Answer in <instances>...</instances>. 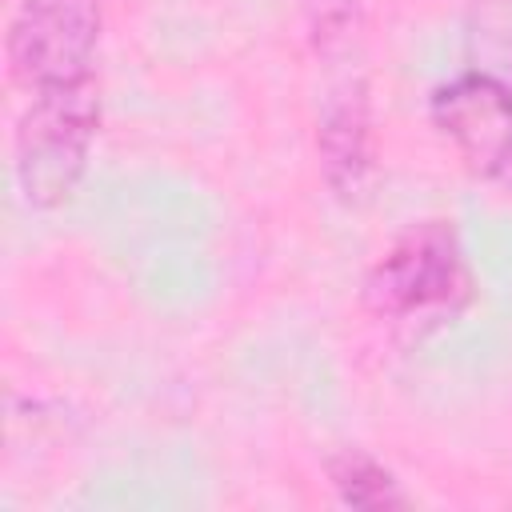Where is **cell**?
I'll return each instance as SVG.
<instances>
[{"mask_svg": "<svg viewBox=\"0 0 512 512\" xmlns=\"http://www.w3.org/2000/svg\"><path fill=\"white\" fill-rule=\"evenodd\" d=\"M100 132V88L96 80L40 88L24 104L12 128V180L28 208H64L92 160Z\"/></svg>", "mask_w": 512, "mask_h": 512, "instance_id": "cell-1", "label": "cell"}, {"mask_svg": "<svg viewBox=\"0 0 512 512\" xmlns=\"http://www.w3.org/2000/svg\"><path fill=\"white\" fill-rule=\"evenodd\" d=\"M364 308L388 324H444L472 300V272L452 220L404 228L364 276Z\"/></svg>", "mask_w": 512, "mask_h": 512, "instance_id": "cell-2", "label": "cell"}, {"mask_svg": "<svg viewBox=\"0 0 512 512\" xmlns=\"http://www.w3.org/2000/svg\"><path fill=\"white\" fill-rule=\"evenodd\" d=\"M104 0H16L4 28V64L24 92L92 80Z\"/></svg>", "mask_w": 512, "mask_h": 512, "instance_id": "cell-3", "label": "cell"}, {"mask_svg": "<svg viewBox=\"0 0 512 512\" xmlns=\"http://www.w3.org/2000/svg\"><path fill=\"white\" fill-rule=\"evenodd\" d=\"M432 128L480 180H500L512 160V88L484 72H460L428 100Z\"/></svg>", "mask_w": 512, "mask_h": 512, "instance_id": "cell-4", "label": "cell"}, {"mask_svg": "<svg viewBox=\"0 0 512 512\" xmlns=\"http://www.w3.org/2000/svg\"><path fill=\"white\" fill-rule=\"evenodd\" d=\"M316 164L320 180L340 204H360L376 172V136H372V96L364 76L336 80L316 116Z\"/></svg>", "mask_w": 512, "mask_h": 512, "instance_id": "cell-5", "label": "cell"}, {"mask_svg": "<svg viewBox=\"0 0 512 512\" xmlns=\"http://www.w3.org/2000/svg\"><path fill=\"white\" fill-rule=\"evenodd\" d=\"M324 472H328V484L340 496V504H352V508H396V504H408V492L396 480V472L384 468L376 456H368L360 448L332 452L324 460Z\"/></svg>", "mask_w": 512, "mask_h": 512, "instance_id": "cell-6", "label": "cell"}, {"mask_svg": "<svg viewBox=\"0 0 512 512\" xmlns=\"http://www.w3.org/2000/svg\"><path fill=\"white\" fill-rule=\"evenodd\" d=\"M468 60L472 72L496 76L512 88V0H472Z\"/></svg>", "mask_w": 512, "mask_h": 512, "instance_id": "cell-7", "label": "cell"}, {"mask_svg": "<svg viewBox=\"0 0 512 512\" xmlns=\"http://www.w3.org/2000/svg\"><path fill=\"white\" fill-rule=\"evenodd\" d=\"M308 48L336 64L348 60L364 36V0H300Z\"/></svg>", "mask_w": 512, "mask_h": 512, "instance_id": "cell-8", "label": "cell"}, {"mask_svg": "<svg viewBox=\"0 0 512 512\" xmlns=\"http://www.w3.org/2000/svg\"><path fill=\"white\" fill-rule=\"evenodd\" d=\"M500 184H504V188H512V160H508V168L500 172Z\"/></svg>", "mask_w": 512, "mask_h": 512, "instance_id": "cell-9", "label": "cell"}]
</instances>
